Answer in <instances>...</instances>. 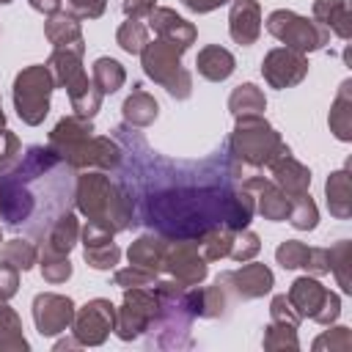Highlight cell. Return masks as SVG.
Wrapping results in <instances>:
<instances>
[{"label":"cell","mask_w":352,"mask_h":352,"mask_svg":"<svg viewBox=\"0 0 352 352\" xmlns=\"http://www.w3.org/2000/svg\"><path fill=\"white\" fill-rule=\"evenodd\" d=\"M121 146L116 182L126 192L135 226H146L165 239H204L214 228H248L253 192L245 190V165L226 143L201 160H170L148 146L138 126L113 129Z\"/></svg>","instance_id":"obj_1"},{"label":"cell","mask_w":352,"mask_h":352,"mask_svg":"<svg viewBox=\"0 0 352 352\" xmlns=\"http://www.w3.org/2000/svg\"><path fill=\"white\" fill-rule=\"evenodd\" d=\"M77 173L50 146H28L0 173V220L8 231L44 239L47 231L74 206Z\"/></svg>","instance_id":"obj_2"},{"label":"cell","mask_w":352,"mask_h":352,"mask_svg":"<svg viewBox=\"0 0 352 352\" xmlns=\"http://www.w3.org/2000/svg\"><path fill=\"white\" fill-rule=\"evenodd\" d=\"M74 204L88 217V223L110 234H118L135 226V214H132V204L126 192L121 190L118 182H110L104 173L94 170L85 176H77Z\"/></svg>","instance_id":"obj_3"},{"label":"cell","mask_w":352,"mask_h":352,"mask_svg":"<svg viewBox=\"0 0 352 352\" xmlns=\"http://www.w3.org/2000/svg\"><path fill=\"white\" fill-rule=\"evenodd\" d=\"M226 148L236 162H242L248 168L270 165L283 151H289V146L280 140V135L261 116H239L234 132L226 140Z\"/></svg>","instance_id":"obj_4"},{"label":"cell","mask_w":352,"mask_h":352,"mask_svg":"<svg viewBox=\"0 0 352 352\" xmlns=\"http://www.w3.org/2000/svg\"><path fill=\"white\" fill-rule=\"evenodd\" d=\"M82 52L80 47H60L50 55L47 60V69L52 74V80L66 88L69 99H72V110L74 116H82V118H94L99 104H102V94L96 91L94 80H88L85 69H82Z\"/></svg>","instance_id":"obj_5"},{"label":"cell","mask_w":352,"mask_h":352,"mask_svg":"<svg viewBox=\"0 0 352 352\" xmlns=\"http://www.w3.org/2000/svg\"><path fill=\"white\" fill-rule=\"evenodd\" d=\"M182 47L179 44H170L165 38H157V41H148L140 52L143 58V72L160 82L170 96L176 99H187L190 91H192V77L190 72L182 66Z\"/></svg>","instance_id":"obj_6"},{"label":"cell","mask_w":352,"mask_h":352,"mask_svg":"<svg viewBox=\"0 0 352 352\" xmlns=\"http://www.w3.org/2000/svg\"><path fill=\"white\" fill-rule=\"evenodd\" d=\"M52 88H55V80H52L47 66H28V69H22L16 74V80H14V107H16V116L25 124L38 126L47 118V113H50Z\"/></svg>","instance_id":"obj_7"},{"label":"cell","mask_w":352,"mask_h":352,"mask_svg":"<svg viewBox=\"0 0 352 352\" xmlns=\"http://www.w3.org/2000/svg\"><path fill=\"white\" fill-rule=\"evenodd\" d=\"M267 30H270V36L283 41L289 50H297L302 55L314 52V50H322L330 38L327 28H322L319 22L305 19L294 11H286V8H278L267 16Z\"/></svg>","instance_id":"obj_8"},{"label":"cell","mask_w":352,"mask_h":352,"mask_svg":"<svg viewBox=\"0 0 352 352\" xmlns=\"http://www.w3.org/2000/svg\"><path fill=\"white\" fill-rule=\"evenodd\" d=\"M157 294L154 286H135V289H124V305L116 314V333L121 341H132L140 333L148 330L151 319L157 316Z\"/></svg>","instance_id":"obj_9"},{"label":"cell","mask_w":352,"mask_h":352,"mask_svg":"<svg viewBox=\"0 0 352 352\" xmlns=\"http://www.w3.org/2000/svg\"><path fill=\"white\" fill-rule=\"evenodd\" d=\"M294 308L297 316H311L322 324H330L336 316H338V294L327 292L319 280L314 278H297L289 289V297H286Z\"/></svg>","instance_id":"obj_10"},{"label":"cell","mask_w":352,"mask_h":352,"mask_svg":"<svg viewBox=\"0 0 352 352\" xmlns=\"http://www.w3.org/2000/svg\"><path fill=\"white\" fill-rule=\"evenodd\" d=\"M182 286H198L206 278V258L201 253V245L195 239H176L168 245L165 267Z\"/></svg>","instance_id":"obj_11"},{"label":"cell","mask_w":352,"mask_h":352,"mask_svg":"<svg viewBox=\"0 0 352 352\" xmlns=\"http://www.w3.org/2000/svg\"><path fill=\"white\" fill-rule=\"evenodd\" d=\"M261 74L272 88H292L302 82V77L308 74V60L297 50L278 47V50H270L267 58L261 60Z\"/></svg>","instance_id":"obj_12"},{"label":"cell","mask_w":352,"mask_h":352,"mask_svg":"<svg viewBox=\"0 0 352 352\" xmlns=\"http://www.w3.org/2000/svg\"><path fill=\"white\" fill-rule=\"evenodd\" d=\"M116 327V308L110 300H91L74 314V336L80 344H102Z\"/></svg>","instance_id":"obj_13"},{"label":"cell","mask_w":352,"mask_h":352,"mask_svg":"<svg viewBox=\"0 0 352 352\" xmlns=\"http://www.w3.org/2000/svg\"><path fill=\"white\" fill-rule=\"evenodd\" d=\"M33 322L41 336L63 333L74 322V302L60 294H38L33 300Z\"/></svg>","instance_id":"obj_14"},{"label":"cell","mask_w":352,"mask_h":352,"mask_svg":"<svg viewBox=\"0 0 352 352\" xmlns=\"http://www.w3.org/2000/svg\"><path fill=\"white\" fill-rule=\"evenodd\" d=\"M214 283H220L226 292H234L242 300H253V297H261L272 289V272L264 264H245L242 270L217 275Z\"/></svg>","instance_id":"obj_15"},{"label":"cell","mask_w":352,"mask_h":352,"mask_svg":"<svg viewBox=\"0 0 352 352\" xmlns=\"http://www.w3.org/2000/svg\"><path fill=\"white\" fill-rule=\"evenodd\" d=\"M82 245H85V261L94 270H113L121 258V250L116 248L113 234L94 223H88L82 228Z\"/></svg>","instance_id":"obj_16"},{"label":"cell","mask_w":352,"mask_h":352,"mask_svg":"<svg viewBox=\"0 0 352 352\" xmlns=\"http://www.w3.org/2000/svg\"><path fill=\"white\" fill-rule=\"evenodd\" d=\"M228 33L242 47L256 44L261 33V6L256 0H234L228 16Z\"/></svg>","instance_id":"obj_17"},{"label":"cell","mask_w":352,"mask_h":352,"mask_svg":"<svg viewBox=\"0 0 352 352\" xmlns=\"http://www.w3.org/2000/svg\"><path fill=\"white\" fill-rule=\"evenodd\" d=\"M270 168H272V182H275L286 195L294 198V195L308 192L311 170H308L302 162H297V160L292 157V151H283L278 160L270 162Z\"/></svg>","instance_id":"obj_18"},{"label":"cell","mask_w":352,"mask_h":352,"mask_svg":"<svg viewBox=\"0 0 352 352\" xmlns=\"http://www.w3.org/2000/svg\"><path fill=\"white\" fill-rule=\"evenodd\" d=\"M148 25L160 38H165L170 44H179L182 50H187L195 41V28L170 8H154L148 14Z\"/></svg>","instance_id":"obj_19"},{"label":"cell","mask_w":352,"mask_h":352,"mask_svg":"<svg viewBox=\"0 0 352 352\" xmlns=\"http://www.w3.org/2000/svg\"><path fill=\"white\" fill-rule=\"evenodd\" d=\"M165 253H168V239L160 234H146L129 245V264L157 275L165 267Z\"/></svg>","instance_id":"obj_20"},{"label":"cell","mask_w":352,"mask_h":352,"mask_svg":"<svg viewBox=\"0 0 352 352\" xmlns=\"http://www.w3.org/2000/svg\"><path fill=\"white\" fill-rule=\"evenodd\" d=\"M314 16L322 28L333 30L338 38L352 36V14L346 0H316L314 3Z\"/></svg>","instance_id":"obj_21"},{"label":"cell","mask_w":352,"mask_h":352,"mask_svg":"<svg viewBox=\"0 0 352 352\" xmlns=\"http://www.w3.org/2000/svg\"><path fill=\"white\" fill-rule=\"evenodd\" d=\"M44 36L50 38V44H52L55 50H60V47H80V50H85L80 22H77V16H72V14H66V11H58V14H52V16L47 19Z\"/></svg>","instance_id":"obj_22"},{"label":"cell","mask_w":352,"mask_h":352,"mask_svg":"<svg viewBox=\"0 0 352 352\" xmlns=\"http://www.w3.org/2000/svg\"><path fill=\"white\" fill-rule=\"evenodd\" d=\"M195 66H198V74L212 80V82H220L226 77H231L234 72V55L228 50H223L220 44H209L198 52L195 58Z\"/></svg>","instance_id":"obj_23"},{"label":"cell","mask_w":352,"mask_h":352,"mask_svg":"<svg viewBox=\"0 0 352 352\" xmlns=\"http://www.w3.org/2000/svg\"><path fill=\"white\" fill-rule=\"evenodd\" d=\"M121 113H124V121L129 124V126H148L154 118H157V113H160V104H157V99L154 96H148L140 85H135L132 88V94L126 96V102H124V107H121Z\"/></svg>","instance_id":"obj_24"},{"label":"cell","mask_w":352,"mask_h":352,"mask_svg":"<svg viewBox=\"0 0 352 352\" xmlns=\"http://www.w3.org/2000/svg\"><path fill=\"white\" fill-rule=\"evenodd\" d=\"M77 234H80V226H77V217L72 212H66L44 236V248L41 253H55V256H69V250L74 248L77 242Z\"/></svg>","instance_id":"obj_25"},{"label":"cell","mask_w":352,"mask_h":352,"mask_svg":"<svg viewBox=\"0 0 352 352\" xmlns=\"http://www.w3.org/2000/svg\"><path fill=\"white\" fill-rule=\"evenodd\" d=\"M91 135H94L91 118L69 116V118H60V121L55 124V129L50 132V148L60 151V148H66V146H72V143H80V140L91 138Z\"/></svg>","instance_id":"obj_26"},{"label":"cell","mask_w":352,"mask_h":352,"mask_svg":"<svg viewBox=\"0 0 352 352\" xmlns=\"http://www.w3.org/2000/svg\"><path fill=\"white\" fill-rule=\"evenodd\" d=\"M324 192H327L330 214H336L341 220L352 214V184H349V173L346 170L333 173L327 179V184H324Z\"/></svg>","instance_id":"obj_27"},{"label":"cell","mask_w":352,"mask_h":352,"mask_svg":"<svg viewBox=\"0 0 352 352\" xmlns=\"http://www.w3.org/2000/svg\"><path fill=\"white\" fill-rule=\"evenodd\" d=\"M349 88H352V82L344 80L341 91L333 102V110H330V129L338 140H352V96H349Z\"/></svg>","instance_id":"obj_28"},{"label":"cell","mask_w":352,"mask_h":352,"mask_svg":"<svg viewBox=\"0 0 352 352\" xmlns=\"http://www.w3.org/2000/svg\"><path fill=\"white\" fill-rule=\"evenodd\" d=\"M289 209H292V195H286L275 182L267 179V184L258 190V212L267 217V220H286L289 217Z\"/></svg>","instance_id":"obj_29"},{"label":"cell","mask_w":352,"mask_h":352,"mask_svg":"<svg viewBox=\"0 0 352 352\" xmlns=\"http://www.w3.org/2000/svg\"><path fill=\"white\" fill-rule=\"evenodd\" d=\"M264 107H267V99L253 82H245V85L234 88V94L228 96V110L234 113V118H239V116H261Z\"/></svg>","instance_id":"obj_30"},{"label":"cell","mask_w":352,"mask_h":352,"mask_svg":"<svg viewBox=\"0 0 352 352\" xmlns=\"http://www.w3.org/2000/svg\"><path fill=\"white\" fill-rule=\"evenodd\" d=\"M94 85H96V91L99 94H116L121 85H124V80H126V72H124V66L118 63V60H113V58H99L96 63H94Z\"/></svg>","instance_id":"obj_31"},{"label":"cell","mask_w":352,"mask_h":352,"mask_svg":"<svg viewBox=\"0 0 352 352\" xmlns=\"http://www.w3.org/2000/svg\"><path fill=\"white\" fill-rule=\"evenodd\" d=\"M116 41H118V47H121L124 52L138 55V52H143V47L148 44V30H146V25H143L140 19H126V22L118 28Z\"/></svg>","instance_id":"obj_32"},{"label":"cell","mask_w":352,"mask_h":352,"mask_svg":"<svg viewBox=\"0 0 352 352\" xmlns=\"http://www.w3.org/2000/svg\"><path fill=\"white\" fill-rule=\"evenodd\" d=\"M286 220H289L297 231H311V228H316L319 212H316V204L311 201L308 192L292 198V209H289V217H286Z\"/></svg>","instance_id":"obj_33"},{"label":"cell","mask_w":352,"mask_h":352,"mask_svg":"<svg viewBox=\"0 0 352 352\" xmlns=\"http://www.w3.org/2000/svg\"><path fill=\"white\" fill-rule=\"evenodd\" d=\"M36 258H38V250H36L33 242L11 239V242L3 245V261L11 264V267H16V270H22V272L30 270V267L36 264Z\"/></svg>","instance_id":"obj_34"},{"label":"cell","mask_w":352,"mask_h":352,"mask_svg":"<svg viewBox=\"0 0 352 352\" xmlns=\"http://www.w3.org/2000/svg\"><path fill=\"white\" fill-rule=\"evenodd\" d=\"M258 248H261L258 236H256L253 231H248V228H239V231H234L228 256L236 258V261H248V258H253V256L258 253Z\"/></svg>","instance_id":"obj_35"},{"label":"cell","mask_w":352,"mask_h":352,"mask_svg":"<svg viewBox=\"0 0 352 352\" xmlns=\"http://www.w3.org/2000/svg\"><path fill=\"white\" fill-rule=\"evenodd\" d=\"M275 258H278V264H280L283 270H297V267H302L305 258H308V245H302V242H297V239H286V242L275 250Z\"/></svg>","instance_id":"obj_36"},{"label":"cell","mask_w":352,"mask_h":352,"mask_svg":"<svg viewBox=\"0 0 352 352\" xmlns=\"http://www.w3.org/2000/svg\"><path fill=\"white\" fill-rule=\"evenodd\" d=\"M41 275L50 283H63L72 275V264L66 256H55V253H41Z\"/></svg>","instance_id":"obj_37"},{"label":"cell","mask_w":352,"mask_h":352,"mask_svg":"<svg viewBox=\"0 0 352 352\" xmlns=\"http://www.w3.org/2000/svg\"><path fill=\"white\" fill-rule=\"evenodd\" d=\"M297 327L292 324H280V322H272L267 327V336H264V346L267 349H280V346H289V349H297V336H294Z\"/></svg>","instance_id":"obj_38"},{"label":"cell","mask_w":352,"mask_h":352,"mask_svg":"<svg viewBox=\"0 0 352 352\" xmlns=\"http://www.w3.org/2000/svg\"><path fill=\"white\" fill-rule=\"evenodd\" d=\"M349 256H352L349 242H338V245L330 250V270L338 275V283H341L344 292L352 289V286H349V272H346V267H349Z\"/></svg>","instance_id":"obj_39"},{"label":"cell","mask_w":352,"mask_h":352,"mask_svg":"<svg viewBox=\"0 0 352 352\" xmlns=\"http://www.w3.org/2000/svg\"><path fill=\"white\" fill-rule=\"evenodd\" d=\"M157 283V275L148 272V270H140L135 264H129L126 270H118L116 272V286L121 289H135V286H154Z\"/></svg>","instance_id":"obj_40"},{"label":"cell","mask_w":352,"mask_h":352,"mask_svg":"<svg viewBox=\"0 0 352 352\" xmlns=\"http://www.w3.org/2000/svg\"><path fill=\"white\" fill-rule=\"evenodd\" d=\"M19 154H22V146H19L16 135L8 132V129H3L0 132V173H6L19 160Z\"/></svg>","instance_id":"obj_41"},{"label":"cell","mask_w":352,"mask_h":352,"mask_svg":"<svg viewBox=\"0 0 352 352\" xmlns=\"http://www.w3.org/2000/svg\"><path fill=\"white\" fill-rule=\"evenodd\" d=\"M69 14L77 16V19H96L104 14V6L107 0H63Z\"/></svg>","instance_id":"obj_42"},{"label":"cell","mask_w":352,"mask_h":352,"mask_svg":"<svg viewBox=\"0 0 352 352\" xmlns=\"http://www.w3.org/2000/svg\"><path fill=\"white\" fill-rule=\"evenodd\" d=\"M270 314H272V322H280V324H292V327H297V322H300V316L294 314V308H292V302L286 300V294H278V297L272 300Z\"/></svg>","instance_id":"obj_43"},{"label":"cell","mask_w":352,"mask_h":352,"mask_svg":"<svg viewBox=\"0 0 352 352\" xmlns=\"http://www.w3.org/2000/svg\"><path fill=\"white\" fill-rule=\"evenodd\" d=\"M16 286H19V270L3 261L0 264V302L11 300L16 294Z\"/></svg>","instance_id":"obj_44"},{"label":"cell","mask_w":352,"mask_h":352,"mask_svg":"<svg viewBox=\"0 0 352 352\" xmlns=\"http://www.w3.org/2000/svg\"><path fill=\"white\" fill-rule=\"evenodd\" d=\"M305 270L322 275V272H330V250L327 248H308V258L302 264Z\"/></svg>","instance_id":"obj_45"},{"label":"cell","mask_w":352,"mask_h":352,"mask_svg":"<svg viewBox=\"0 0 352 352\" xmlns=\"http://www.w3.org/2000/svg\"><path fill=\"white\" fill-rule=\"evenodd\" d=\"M154 11V0H124V14L129 19H140L148 16Z\"/></svg>","instance_id":"obj_46"},{"label":"cell","mask_w":352,"mask_h":352,"mask_svg":"<svg viewBox=\"0 0 352 352\" xmlns=\"http://www.w3.org/2000/svg\"><path fill=\"white\" fill-rule=\"evenodd\" d=\"M190 11H195V14H206V11H214V8H220L223 3H228V0H182Z\"/></svg>","instance_id":"obj_47"},{"label":"cell","mask_w":352,"mask_h":352,"mask_svg":"<svg viewBox=\"0 0 352 352\" xmlns=\"http://www.w3.org/2000/svg\"><path fill=\"white\" fill-rule=\"evenodd\" d=\"M60 3H63V0H30V6H33L36 11L47 14V16L58 14V11H60Z\"/></svg>","instance_id":"obj_48"},{"label":"cell","mask_w":352,"mask_h":352,"mask_svg":"<svg viewBox=\"0 0 352 352\" xmlns=\"http://www.w3.org/2000/svg\"><path fill=\"white\" fill-rule=\"evenodd\" d=\"M6 129V116H3V104H0V132Z\"/></svg>","instance_id":"obj_49"},{"label":"cell","mask_w":352,"mask_h":352,"mask_svg":"<svg viewBox=\"0 0 352 352\" xmlns=\"http://www.w3.org/2000/svg\"><path fill=\"white\" fill-rule=\"evenodd\" d=\"M0 3H11V0H0Z\"/></svg>","instance_id":"obj_50"}]
</instances>
